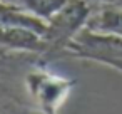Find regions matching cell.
<instances>
[{"instance_id": "cell-1", "label": "cell", "mask_w": 122, "mask_h": 114, "mask_svg": "<svg viewBox=\"0 0 122 114\" xmlns=\"http://www.w3.org/2000/svg\"><path fill=\"white\" fill-rule=\"evenodd\" d=\"M90 17V5L87 0H67V4L47 20L42 34L44 54L55 55L64 52L67 44L85 27Z\"/></svg>"}, {"instance_id": "cell-2", "label": "cell", "mask_w": 122, "mask_h": 114, "mask_svg": "<svg viewBox=\"0 0 122 114\" xmlns=\"http://www.w3.org/2000/svg\"><path fill=\"white\" fill-rule=\"evenodd\" d=\"M74 86L75 81L44 67L29 72L25 77L27 92L40 114H60V109Z\"/></svg>"}, {"instance_id": "cell-3", "label": "cell", "mask_w": 122, "mask_h": 114, "mask_svg": "<svg viewBox=\"0 0 122 114\" xmlns=\"http://www.w3.org/2000/svg\"><path fill=\"white\" fill-rule=\"evenodd\" d=\"M67 54L79 59L105 64L122 72V37L82 29L65 47Z\"/></svg>"}, {"instance_id": "cell-4", "label": "cell", "mask_w": 122, "mask_h": 114, "mask_svg": "<svg viewBox=\"0 0 122 114\" xmlns=\"http://www.w3.org/2000/svg\"><path fill=\"white\" fill-rule=\"evenodd\" d=\"M85 29L99 34L122 37V7H107L89 17Z\"/></svg>"}, {"instance_id": "cell-5", "label": "cell", "mask_w": 122, "mask_h": 114, "mask_svg": "<svg viewBox=\"0 0 122 114\" xmlns=\"http://www.w3.org/2000/svg\"><path fill=\"white\" fill-rule=\"evenodd\" d=\"M24 4L30 10L32 15L47 22L67 4V0H24Z\"/></svg>"}, {"instance_id": "cell-6", "label": "cell", "mask_w": 122, "mask_h": 114, "mask_svg": "<svg viewBox=\"0 0 122 114\" xmlns=\"http://www.w3.org/2000/svg\"><path fill=\"white\" fill-rule=\"evenodd\" d=\"M109 2H112V4H119V5L122 7V0H109Z\"/></svg>"}]
</instances>
